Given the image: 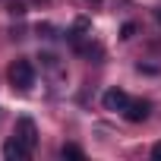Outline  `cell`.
Returning <instances> with one entry per match:
<instances>
[{
	"mask_svg": "<svg viewBox=\"0 0 161 161\" xmlns=\"http://www.w3.org/2000/svg\"><path fill=\"white\" fill-rule=\"evenodd\" d=\"M123 117H126L130 123H142V120L148 117V101H130V104L123 108Z\"/></svg>",
	"mask_w": 161,
	"mask_h": 161,
	"instance_id": "cell-5",
	"label": "cell"
},
{
	"mask_svg": "<svg viewBox=\"0 0 161 161\" xmlns=\"http://www.w3.org/2000/svg\"><path fill=\"white\" fill-rule=\"evenodd\" d=\"M10 82L16 86V89H22V92H29L32 86H35V66L29 63V60H13L10 63Z\"/></svg>",
	"mask_w": 161,
	"mask_h": 161,
	"instance_id": "cell-1",
	"label": "cell"
},
{
	"mask_svg": "<svg viewBox=\"0 0 161 161\" xmlns=\"http://www.w3.org/2000/svg\"><path fill=\"white\" fill-rule=\"evenodd\" d=\"M155 19H158V25H161V7H158V10H155Z\"/></svg>",
	"mask_w": 161,
	"mask_h": 161,
	"instance_id": "cell-10",
	"label": "cell"
},
{
	"mask_svg": "<svg viewBox=\"0 0 161 161\" xmlns=\"http://www.w3.org/2000/svg\"><path fill=\"white\" fill-rule=\"evenodd\" d=\"M133 35H136V25H133V22H126V25L120 29V38H126V41H130Z\"/></svg>",
	"mask_w": 161,
	"mask_h": 161,
	"instance_id": "cell-7",
	"label": "cell"
},
{
	"mask_svg": "<svg viewBox=\"0 0 161 161\" xmlns=\"http://www.w3.org/2000/svg\"><path fill=\"white\" fill-rule=\"evenodd\" d=\"M16 136L29 145V148H35V142H38V130H35V120L32 117H19L16 120Z\"/></svg>",
	"mask_w": 161,
	"mask_h": 161,
	"instance_id": "cell-4",
	"label": "cell"
},
{
	"mask_svg": "<svg viewBox=\"0 0 161 161\" xmlns=\"http://www.w3.org/2000/svg\"><path fill=\"white\" fill-rule=\"evenodd\" d=\"M60 158H82V148L73 145V142H66V145L60 148Z\"/></svg>",
	"mask_w": 161,
	"mask_h": 161,
	"instance_id": "cell-6",
	"label": "cell"
},
{
	"mask_svg": "<svg viewBox=\"0 0 161 161\" xmlns=\"http://www.w3.org/2000/svg\"><path fill=\"white\" fill-rule=\"evenodd\" d=\"M101 104H104V111H120V114H123V108L130 104V95H126L123 89H117V86H114V89H108V92H104Z\"/></svg>",
	"mask_w": 161,
	"mask_h": 161,
	"instance_id": "cell-3",
	"label": "cell"
},
{
	"mask_svg": "<svg viewBox=\"0 0 161 161\" xmlns=\"http://www.w3.org/2000/svg\"><path fill=\"white\" fill-rule=\"evenodd\" d=\"M29 155H32V148H29L19 136H13V139L3 142V158H7V161H25Z\"/></svg>",
	"mask_w": 161,
	"mask_h": 161,
	"instance_id": "cell-2",
	"label": "cell"
},
{
	"mask_svg": "<svg viewBox=\"0 0 161 161\" xmlns=\"http://www.w3.org/2000/svg\"><path fill=\"white\" fill-rule=\"evenodd\" d=\"M152 158H155V161H161V142H155V145H152Z\"/></svg>",
	"mask_w": 161,
	"mask_h": 161,
	"instance_id": "cell-9",
	"label": "cell"
},
{
	"mask_svg": "<svg viewBox=\"0 0 161 161\" xmlns=\"http://www.w3.org/2000/svg\"><path fill=\"white\" fill-rule=\"evenodd\" d=\"M10 13H13V16H22V13H25V7H22V3H13V7H10Z\"/></svg>",
	"mask_w": 161,
	"mask_h": 161,
	"instance_id": "cell-8",
	"label": "cell"
},
{
	"mask_svg": "<svg viewBox=\"0 0 161 161\" xmlns=\"http://www.w3.org/2000/svg\"><path fill=\"white\" fill-rule=\"evenodd\" d=\"M92 3H101V0H92Z\"/></svg>",
	"mask_w": 161,
	"mask_h": 161,
	"instance_id": "cell-11",
	"label": "cell"
}]
</instances>
